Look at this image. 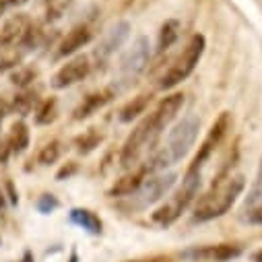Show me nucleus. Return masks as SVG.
Wrapping results in <instances>:
<instances>
[{"mask_svg":"<svg viewBox=\"0 0 262 262\" xmlns=\"http://www.w3.org/2000/svg\"><path fill=\"white\" fill-rule=\"evenodd\" d=\"M244 186H246L244 176H227L213 182L211 190L203 194L194 207V221L207 223L217 217H223L235 205Z\"/></svg>","mask_w":262,"mask_h":262,"instance_id":"f257e3e1","label":"nucleus"},{"mask_svg":"<svg viewBox=\"0 0 262 262\" xmlns=\"http://www.w3.org/2000/svg\"><path fill=\"white\" fill-rule=\"evenodd\" d=\"M199 130H201V120L196 118L194 114L184 116L171 130H169V137L165 147L155 155L151 169H165L169 165H176L180 159H184L192 145L196 143V137H199Z\"/></svg>","mask_w":262,"mask_h":262,"instance_id":"f03ea898","label":"nucleus"},{"mask_svg":"<svg viewBox=\"0 0 262 262\" xmlns=\"http://www.w3.org/2000/svg\"><path fill=\"white\" fill-rule=\"evenodd\" d=\"M201 190V171L199 169H188L184 180H182V186L173 192V196L165 203L161 205L155 213H153V221L157 225H171L196 199V194H199Z\"/></svg>","mask_w":262,"mask_h":262,"instance_id":"7ed1b4c3","label":"nucleus"},{"mask_svg":"<svg viewBox=\"0 0 262 262\" xmlns=\"http://www.w3.org/2000/svg\"><path fill=\"white\" fill-rule=\"evenodd\" d=\"M205 48H207V39L205 35L201 33H196L190 37V41L186 43L182 56L176 60V64H171V67L165 71V75L161 77L159 81V89H173L176 85H180L182 81H186L194 69H196V64L201 62L203 54H205Z\"/></svg>","mask_w":262,"mask_h":262,"instance_id":"20e7f679","label":"nucleus"},{"mask_svg":"<svg viewBox=\"0 0 262 262\" xmlns=\"http://www.w3.org/2000/svg\"><path fill=\"white\" fill-rule=\"evenodd\" d=\"M151 41L149 37L145 35H139L133 46H130L122 58H120V64H118V71H120V79L126 81V83H135L147 69V64L151 60Z\"/></svg>","mask_w":262,"mask_h":262,"instance_id":"39448f33","label":"nucleus"},{"mask_svg":"<svg viewBox=\"0 0 262 262\" xmlns=\"http://www.w3.org/2000/svg\"><path fill=\"white\" fill-rule=\"evenodd\" d=\"M159 137V133L155 130V126H153V120H151V116H147L133 133H130V137L126 139V143H124V147H122V153H120V165L122 167H133L139 159H141V155H143V151L155 141Z\"/></svg>","mask_w":262,"mask_h":262,"instance_id":"423d86ee","label":"nucleus"},{"mask_svg":"<svg viewBox=\"0 0 262 262\" xmlns=\"http://www.w3.org/2000/svg\"><path fill=\"white\" fill-rule=\"evenodd\" d=\"M176 182H178V173H173V171L145 178V182L141 184V188L133 194V199L139 203L141 209L151 207V205H155V203H159L163 199V196L176 186Z\"/></svg>","mask_w":262,"mask_h":262,"instance_id":"0eeeda50","label":"nucleus"},{"mask_svg":"<svg viewBox=\"0 0 262 262\" xmlns=\"http://www.w3.org/2000/svg\"><path fill=\"white\" fill-rule=\"evenodd\" d=\"M242 254V246L215 244V246H194L184 250L180 256L188 262H227Z\"/></svg>","mask_w":262,"mask_h":262,"instance_id":"6e6552de","label":"nucleus"},{"mask_svg":"<svg viewBox=\"0 0 262 262\" xmlns=\"http://www.w3.org/2000/svg\"><path fill=\"white\" fill-rule=\"evenodd\" d=\"M229 126H231V116H229V112H223V114L213 122L209 135H207V139L203 141V145H201L199 153H196V157H194L190 169H199V171H201V165L213 155V151H215V149L221 145V141L225 139Z\"/></svg>","mask_w":262,"mask_h":262,"instance_id":"1a4fd4ad","label":"nucleus"},{"mask_svg":"<svg viewBox=\"0 0 262 262\" xmlns=\"http://www.w3.org/2000/svg\"><path fill=\"white\" fill-rule=\"evenodd\" d=\"M91 73V62L87 56H77L73 60H69L64 67L52 77V87L54 89H67L73 87L81 81H85Z\"/></svg>","mask_w":262,"mask_h":262,"instance_id":"9d476101","label":"nucleus"},{"mask_svg":"<svg viewBox=\"0 0 262 262\" xmlns=\"http://www.w3.org/2000/svg\"><path fill=\"white\" fill-rule=\"evenodd\" d=\"M128 35H130V23H128V21H118V23H114V25L105 31V35L101 37V41H99V46H97V50H95V58H97L99 62L107 60L118 48H122V43L128 39Z\"/></svg>","mask_w":262,"mask_h":262,"instance_id":"9b49d317","label":"nucleus"},{"mask_svg":"<svg viewBox=\"0 0 262 262\" xmlns=\"http://www.w3.org/2000/svg\"><path fill=\"white\" fill-rule=\"evenodd\" d=\"M182 105H184V95L182 93H171V95H167V97H163L159 101V105L151 114L153 126H155V130H157L159 135H161V130H165V126L178 116V112L182 110Z\"/></svg>","mask_w":262,"mask_h":262,"instance_id":"f8f14e48","label":"nucleus"},{"mask_svg":"<svg viewBox=\"0 0 262 262\" xmlns=\"http://www.w3.org/2000/svg\"><path fill=\"white\" fill-rule=\"evenodd\" d=\"M91 39H93V33H91L89 27L79 25V27L71 29L67 35H64V39L60 41V46H58V58L73 56L75 52H79L81 48H85Z\"/></svg>","mask_w":262,"mask_h":262,"instance_id":"ddd939ff","label":"nucleus"},{"mask_svg":"<svg viewBox=\"0 0 262 262\" xmlns=\"http://www.w3.org/2000/svg\"><path fill=\"white\" fill-rule=\"evenodd\" d=\"M114 97V91L112 89H101V91H95V93H89L87 97H83V101L75 107L73 112V118L75 120H85L89 116H93L95 112H99L110 99Z\"/></svg>","mask_w":262,"mask_h":262,"instance_id":"4468645a","label":"nucleus"},{"mask_svg":"<svg viewBox=\"0 0 262 262\" xmlns=\"http://www.w3.org/2000/svg\"><path fill=\"white\" fill-rule=\"evenodd\" d=\"M29 27H31V21L25 15H13L3 25V29H0V43L3 46H13V43L21 41Z\"/></svg>","mask_w":262,"mask_h":262,"instance_id":"2eb2a0df","label":"nucleus"},{"mask_svg":"<svg viewBox=\"0 0 262 262\" xmlns=\"http://www.w3.org/2000/svg\"><path fill=\"white\" fill-rule=\"evenodd\" d=\"M145 176H147V169H139V171H133V173H126L122 176L120 180H116V184L110 188V196L112 199H122V196H133L141 184L145 182Z\"/></svg>","mask_w":262,"mask_h":262,"instance_id":"dca6fc26","label":"nucleus"},{"mask_svg":"<svg viewBox=\"0 0 262 262\" xmlns=\"http://www.w3.org/2000/svg\"><path fill=\"white\" fill-rule=\"evenodd\" d=\"M69 217H71V221H73L77 227L85 229V231L91 233V235H99V233L103 231L101 219H99L93 211H89V209H73V211L69 213Z\"/></svg>","mask_w":262,"mask_h":262,"instance_id":"f3484780","label":"nucleus"},{"mask_svg":"<svg viewBox=\"0 0 262 262\" xmlns=\"http://www.w3.org/2000/svg\"><path fill=\"white\" fill-rule=\"evenodd\" d=\"M149 101H151V95H149V93H141V95L133 97V99H130V101L120 110V114H118L120 122L128 124V122H133L135 118H139L141 114H145Z\"/></svg>","mask_w":262,"mask_h":262,"instance_id":"a211bd4d","label":"nucleus"},{"mask_svg":"<svg viewBox=\"0 0 262 262\" xmlns=\"http://www.w3.org/2000/svg\"><path fill=\"white\" fill-rule=\"evenodd\" d=\"M9 147H11V153H17V155L27 151V147H29V128L23 120L13 124L11 135H9Z\"/></svg>","mask_w":262,"mask_h":262,"instance_id":"6ab92c4d","label":"nucleus"},{"mask_svg":"<svg viewBox=\"0 0 262 262\" xmlns=\"http://www.w3.org/2000/svg\"><path fill=\"white\" fill-rule=\"evenodd\" d=\"M180 37V21L176 19H169L161 25V31H159V37H157V52H165L169 50Z\"/></svg>","mask_w":262,"mask_h":262,"instance_id":"aec40b11","label":"nucleus"},{"mask_svg":"<svg viewBox=\"0 0 262 262\" xmlns=\"http://www.w3.org/2000/svg\"><path fill=\"white\" fill-rule=\"evenodd\" d=\"M262 201V159H260V165H258V173H256V180L246 196V203H244V209L250 213L258 203Z\"/></svg>","mask_w":262,"mask_h":262,"instance_id":"412c9836","label":"nucleus"},{"mask_svg":"<svg viewBox=\"0 0 262 262\" xmlns=\"http://www.w3.org/2000/svg\"><path fill=\"white\" fill-rule=\"evenodd\" d=\"M101 141H103L101 135H97V133H93V130H89V133L81 135V137L75 141V145H77V151H79V153L87 155V153H91L95 147H99Z\"/></svg>","mask_w":262,"mask_h":262,"instance_id":"4be33fe9","label":"nucleus"},{"mask_svg":"<svg viewBox=\"0 0 262 262\" xmlns=\"http://www.w3.org/2000/svg\"><path fill=\"white\" fill-rule=\"evenodd\" d=\"M54 120H56V99L50 97V99L41 101V105L37 107V112H35V122L43 126V124H50V122H54Z\"/></svg>","mask_w":262,"mask_h":262,"instance_id":"5701e85b","label":"nucleus"},{"mask_svg":"<svg viewBox=\"0 0 262 262\" xmlns=\"http://www.w3.org/2000/svg\"><path fill=\"white\" fill-rule=\"evenodd\" d=\"M58 157H60V143H58V141H52V143H48V145L39 151L37 161H39L41 165H52V163L58 161Z\"/></svg>","mask_w":262,"mask_h":262,"instance_id":"b1692460","label":"nucleus"},{"mask_svg":"<svg viewBox=\"0 0 262 262\" xmlns=\"http://www.w3.org/2000/svg\"><path fill=\"white\" fill-rule=\"evenodd\" d=\"M33 103H35V95H29V93H21L15 97L13 105H15V112L21 114V116H27L31 110H33Z\"/></svg>","mask_w":262,"mask_h":262,"instance_id":"393cba45","label":"nucleus"},{"mask_svg":"<svg viewBox=\"0 0 262 262\" xmlns=\"http://www.w3.org/2000/svg\"><path fill=\"white\" fill-rule=\"evenodd\" d=\"M37 211L41 213V215H50L52 211H56L58 207H60V203H58V199L56 196H52V194H43V196H39V201H37Z\"/></svg>","mask_w":262,"mask_h":262,"instance_id":"a878e982","label":"nucleus"},{"mask_svg":"<svg viewBox=\"0 0 262 262\" xmlns=\"http://www.w3.org/2000/svg\"><path fill=\"white\" fill-rule=\"evenodd\" d=\"M33 79H35V71H31V69H19L11 75V83L17 87H27Z\"/></svg>","mask_w":262,"mask_h":262,"instance_id":"bb28decb","label":"nucleus"},{"mask_svg":"<svg viewBox=\"0 0 262 262\" xmlns=\"http://www.w3.org/2000/svg\"><path fill=\"white\" fill-rule=\"evenodd\" d=\"M73 173H77V163L75 161H71L69 165H64L58 173H56V180H64V178H71Z\"/></svg>","mask_w":262,"mask_h":262,"instance_id":"cd10ccee","label":"nucleus"},{"mask_svg":"<svg viewBox=\"0 0 262 262\" xmlns=\"http://www.w3.org/2000/svg\"><path fill=\"white\" fill-rule=\"evenodd\" d=\"M250 223H254V225H262V205H256L252 211H250Z\"/></svg>","mask_w":262,"mask_h":262,"instance_id":"c85d7f7f","label":"nucleus"},{"mask_svg":"<svg viewBox=\"0 0 262 262\" xmlns=\"http://www.w3.org/2000/svg\"><path fill=\"white\" fill-rule=\"evenodd\" d=\"M9 155H11V147H9V143H0V163H7Z\"/></svg>","mask_w":262,"mask_h":262,"instance_id":"c756f323","label":"nucleus"},{"mask_svg":"<svg viewBox=\"0 0 262 262\" xmlns=\"http://www.w3.org/2000/svg\"><path fill=\"white\" fill-rule=\"evenodd\" d=\"M7 188H9V192H11V203H13V205H17V201H19V199H17V194H15L13 182H9V184H7Z\"/></svg>","mask_w":262,"mask_h":262,"instance_id":"7c9ffc66","label":"nucleus"},{"mask_svg":"<svg viewBox=\"0 0 262 262\" xmlns=\"http://www.w3.org/2000/svg\"><path fill=\"white\" fill-rule=\"evenodd\" d=\"M23 3H27V0H5V5H7V7H9V5L15 7V5H23Z\"/></svg>","mask_w":262,"mask_h":262,"instance_id":"2f4dec72","label":"nucleus"},{"mask_svg":"<svg viewBox=\"0 0 262 262\" xmlns=\"http://www.w3.org/2000/svg\"><path fill=\"white\" fill-rule=\"evenodd\" d=\"M252 260H254V262H262V250H258V252H254V256H252Z\"/></svg>","mask_w":262,"mask_h":262,"instance_id":"473e14b6","label":"nucleus"},{"mask_svg":"<svg viewBox=\"0 0 262 262\" xmlns=\"http://www.w3.org/2000/svg\"><path fill=\"white\" fill-rule=\"evenodd\" d=\"M69 262H79V254H77V250H73V252H71V258H69Z\"/></svg>","mask_w":262,"mask_h":262,"instance_id":"72a5a7b5","label":"nucleus"},{"mask_svg":"<svg viewBox=\"0 0 262 262\" xmlns=\"http://www.w3.org/2000/svg\"><path fill=\"white\" fill-rule=\"evenodd\" d=\"M5 9H7V5H5V0H0V17L5 15Z\"/></svg>","mask_w":262,"mask_h":262,"instance_id":"f704fd0d","label":"nucleus"},{"mask_svg":"<svg viewBox=\"0 0 262 262\" xmlns=\"http://www.w3.org/2000/svg\"><path fill=\"white\" fill-rule=\"evenodd\" d=\"M5 207V194H3V190H0V209Z\"/></svg>","mask_w":262,"mask_h":262,"instance_id":"c9c22d12","label":"nucleus"}]
</instances>
